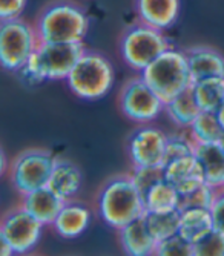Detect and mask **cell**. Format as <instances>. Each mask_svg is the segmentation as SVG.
Listing matches in <instances>:
<instances>
[{"mask_svg":"<svg viewBox=\"0 0 224 256\" xmlns=\"http://www.w3.org/2000/svg\"><path fill=\"white\" fill-rule=\"evenodd\" d=\"M84 51L83 42L40 43L18 74L26 84H38L44 80H66Z\"/></svg>","mask_w":224,"mask_h":256,"instance_id":"obj_1","label":"cell"},{"mask_svg":"<svg viewBox=\"0 0 224 256\" xmlns=\"http://www.w3.org/2000/svg\"><path fill=\"white\" fill-rule=\"evenodd\" d=\"M98 214L109 227L117 230L146 214L144 198L130 175L116 176L103 186Z\"/></svg>","mask_w":224,"mask_h":256,"instance_id":"obj_2","label":"cell"},{"mask_svg":"<svg viewBox=\"0 0 224 256\" xmlns=\"http://www.w3.org/2000/svg\"><path fill=\"white\" fill-rule=\"evenodd\" d=\"M36 28L42 43L83 42L89 30V18L76 4L54 2L42 11Z\"/></svg>","mask_w":224,"mask_h":256,"instance_id":"obj_3","label":"cell"},{"mask_svg":"<svg viewBox=\"0 0 224 256\" xmlns=\"http://www.w3.org/2000/svg\"><path fill=\"white\" fill-rule=\"evenodd\" d=\"M142 77L160 96L164 104L194 84L186 52L175 48H169L146 66L142 71Z\"/></svg>","mask_w":224,"mask_h":256,"instance_id":"obj_4","label":"cell"},{"mask_svg":"<svg viewBox=\"0 0 224 256\" xmlns=\"http://www.w3.org/2000/svg\"><path fill=\"white\" fill-rule=\"evenodd\" d=\"M71 92L82 100H100L114 84V68L110 62L94 51H84L66 78Z\"/></svg>","mask_w":224,"mask_h":256,"instance_id":"obj_5","label":"cell"},{"mask_svg":"<svg viewBox=\"0 0 224 256\" xmlns=\"http://www.w3.org/2000/svg\"><path fill=\"white\" fill-rule=\"evenodd\" d=\"M169 48H172V44L162 30L152 28L142 22L130 26L123 34L120 43V52L124 63L134 71L140 72Z\"/></svg>","mask_w":224,"mask_h":256,"instance_id":"obj_6","label":"cell"},{"mask_svg":"<svg viewBox=\"0 0 224 256\" xmlns=\"http://www.w3.org/2000/svg\"><path fill=\"white\" fill-rule=\"evenodd\" d=\"M36 26L22 18L4 20L0 26V60L6 71L18 72L40 46Z\"/></svg>","mask_w":224,"mask_h":256,"instance_id":"obj_7","label":"cell"},{"mask_svg":"<svg viewBox=\"0 0 224 256\" xmlns=\"http://www.w3.org/2000/svg\"><path fill=\"white\" fill-rule=\"evenodd\" d=\"M43 227L22 204L11 208L0 224V253L10 256L34 250L42 238Z\"/></svg>","mask_w":224,"mask_h":256,"instance_id":"obj_8","label":"cell"},{"mask_svg":"<svg viewBox=\"0 0 224 256\" xmlns=\"http://www.w3.org/2000/svg\"><path fill=\"white\" fill-rule=\"evenodd\" d=\"M57 158L43 149L22 152L11 164V182L20 195L48 186Z\"/></svg>","mask_w":224,"mask_h":256,"instance_id":"obj_9","label":"cell"},{"mask_svg":"<svg viewBox=\"0 0 224 256\" xmlns=\"http://www.w3.org/2000/svg\"><path fill=\"white\" fill-rule=\"evenodd\" d=\"M120 108L129 120L146 124L158 118L164 110V102L140 76L130 78L123 86L120 92Z\"/></svg>","mask_w":224,"mask_h":256,"instance_id":"obj_10","label":"cell"},{"mask_svg":"<svg viewBox=\"0 0 224 256\" xmlns=\"http://www.w3.org/2000/svg\"><path fill=\"white\" fill-rule=\"evenodd\" d=\"M169 135L155 126H143L132 134L128 143L134 168H156L164 164Z\"/></svg>","mask_w":224,"mask_h":256,"instance_id":"obj_11","label":"cell"},{"mask_svg":"<svg viewBox=\"0 0 224 256\" xmlns=\"http://www.w3.org/2000/svg\"><path fill=\"white\" fill-rule=\"evenodd\" d=\"M164 178L175 186L182 195H186L206 182V175L195 154L176 158L163 166Z\"/></svg>","mask_w":224,"mask_h":256,"instance_id":"obj_12","label":"cell"},{"mask_svg":"<svg viewBox=\"0 0 224 256\" xmlns=\"http://www.w3.org/2000/svg\"><path fill=\"white\" fill-rule=\"evenodd\" d=\"M182 0H136L138 20L152 28L166 31L180 16Z\"/></svg>","mask_w":224,"mask_h":256,"instance_id":"obj_13","label":"cell"},{"mask_svg":"<svg viewBox=\"0 0 224 256\" xmlns=\"http://www.w3.org/2000/svg\"><path fill=\"white\" fill-rule=\"evenodd\" d=\"M64 202L66 200L56 194L50 186L22 195V206L43 226H52Z\"/></svg>","mask_w":224,"mask_h":256,"instance_id":"obj_14","label":"cell"},{"mask_svg":"<svg viewBox=\"0 0 224 256\" xmlns=\"http://www.w3.org/2000/svg\"><path fill=\"white\" fill-rule=\"evenodd\" d=\"M192 82L224 77V56L209 46H194L184 51Z\"/></svg>","mask_w":224,"mask_h":256,"instance_id":"obj_15","label":"cell"},{"mask_svg":"<svg viewBox=\"0 0 224 256\" xmlns=\"http://www.w3.org/2000/svg\"><path fill=\"white\" fill-rule=\"evenodd\" d=\"M118 232H120V244L124 253L130 256L155 254L158 241L150 234L144 215L126 224Z\"/></svg>","mask_w":224,"mask_h":256,"instance_id":"obj_16","label":"cell"},{"mask_svg":"<svg viewBox=\"0 0 224 256\" xmlns=\"http://www.w3.org/2000/svg\"><path fill=\"white\" fill-rule=\"evenodd\" d=\"M91 222V210L78 202L66 201L56 221L52 222V228L56 234L66 240H74L83 235Z\"/></svg>","mask_w":224,"mask_h":256,"instance_id":"obj_17","label":"cell"},{"mask_svg":"<svg viewBox=\"0 0 224 256\" xmlns=\"http://www.w3.org/2000/svg\"><path fill=\"white\" fill-rule=\"evenodd\" d=\"M194 154L203 166L206 182L216 189L224 186V148L220 143H195Z\"/></svg>","mask_w":224,"mask_h":256,"instance_id":"obj_18","label":"cell"},{"mask_svg":"<svg viewBox=\"0 0 224 256\" xmlns=\"http://www.w3.org/2000/svg\"><path fill=\"white\" fill-rule=\"evenodd\" d=\"M48 186L63 200L70 201L82 188V172L72 161L57 158Z\"/></svg>","mask_w":224,"mask_h":256,"instance_id":"obj_19","label":"cell"},{"mask_svg":"<svg viewBox=\"0 0 224 256\" xmlns=\"http://www.w3.org/2000/svg\"><path fill=\"white\" fill-rule=\"evenodd\" d=\"M212 230H215V226H214L210 208H201V207L182 208V220H180V230H178V234L184 240H188L190 244H195L200 240H203Z\"/></svg>","mask_w":224,"mask_h":256,"instance_id":"obj_20","label":"cell"},{"mask_svg":"<svg viewBox=\"0 0 224 256\" xmlns=\"http://www.w3.org/2000/svg\"><path fill=\"white\" fill-rule=\"evenodd\" d=\"M164 110L168 114L169 120L176 128L188 130L201 112L192 86L183 90L182 94H178L176 97H174L170 102H168L164 104Z\"/></svg>","mask_w":224,"mask_h":256,"instance_id":"obj_21","label":"cell"},{"mask_svg":"<svg viewBox=\"0 0 224 256\" xmlns=\"http://www.w3.org/2000/svg\"><path fill=\"white\" fill-rule=\"evenodd\" d=\"M143 198L146 212H170L182 207V194L166 178L156 181Z\"/></svg>","mask_w":224,"mask_h":256,"instance_id":"obj_22","label":"cell"},{"mask_svg":"<svg viewBox=\"0 0 224 256\" xmlns=\"http://www.w3.org/2000/svg\"><path fill=\"white\" fill-rule=\"evenodd\" d=\"M192 89L201 110L218 112L224 103V77H212L195 82Z\"/></svg>","mask_w":224,"mask_h":256,"instance_id":"obj_23","label":"cell"},{"mask_svg":"<svg viewBox=\"0 0 224 256\" xmlns=\"http://www.w3.org/2000/svg\"><path fill=\"white\" fill-rule=\"evenodd\" d=\"M188 132L195 143H220L224 135V128L216 112L201 110Z\"/></svg>","mask_w":224,"mask_h":256,"instance_id":"obj_24","label":"cell"},{"mask_svg":"<svg viewBox=\"0 0 224 256\" xmlns=\"http://www.w3.org/2000/svg\"><path fill=\"white\" fill-rule=\"evenodd\" d=\"M144 218L150 234L160 242L178 234V230H180L182 210L178 208V210H170V212H146Z\"/></svg>","mask_w":224,"mask_h":256,"instance_id":"obj_25","label":"cell"},{"mask_svg":"<svg viewBox=\"0 0 224 256\" xmlns=\"http://www.w3.org/2000/svg\"><path fill=\"white\" fill-rule=\"evenodd\" d=\"M218 190L214 186H210L209 182H204L201 184L200 188H196L195 190L186 194V195H182V208H189V207H201V208H210L216 195H218Z\"/></svg>","mask_w":224,"mask_h":256,"instance_id":"obj_26","label":"cell"},{"mask_svg":"<svg viewBox=\"0 0 224 256\" xmlns=\"http://www.w3.org/2000/svg\"><path fill=\"white\" fill-rule=\"evenodd\" d=\"M155 254L160 256H194V244L184 240L180 234L172 235L156 244Z\"/></svg>","mask_w":224,"mask_h":256,"instance_id":"obj_27","label":"cell"},{"mask_svg":"<svg viewBox=\"0 0 224 256\" xmlns=\"http://www.w3.org/2000/svg\"><path fill=\"white\" fill-rule=\"evenodd\" d=\"M194 148H195V142L189 135V132H188V135H184V134L169 135L168 146H166V155H164V164H168V162L180 158V156L194 154Z\"/></svg>","mask_w":224,"mask_h":256,"instance_id":"obj_28","label":"cell"},{"mask_svg":"<svg viewBox=\"0 0 224 256\" xmlns=\"http://www.w3.org/2000/svg\"><path fill=\"white\" fill-rule=\"evenodd\" d=\"M194 256H224V234L212 230L194 244Z\"/></svg>","mask_w":224,"mask_h":256,"instance_id":"obj_29","label":"cell"},{"mask_svg":"<svg viewBox=\"0 0 224 256\" xmlns=\"http://www.w3.org/2000/svg\"><path fill=\"white\" fill-rule=\"evenodd\" d=\"M130 176H132L134 182L137 184V188L142 192V195H144L156 181H160L162 178H164V169H163V166L134 168Z\"/></svg>","mask_w":224,"mask_h":256,"instance_id":"obj_30","label":"cell"},{"mask_svg":"<svg viewBox=\"0 0 224 256\" xmlns=\"http://www.w3.org/2000/svg\"><path fill=\"white\" fill-rule=\"evenodd\" d=\"M28 0H0V18L4 20H12L20 18L26 8Z\"/></svg>","mask_w":224,"mask_h":256,"instance_id":"obj_31","label":"cell"},{"mask_svg":"<svg viewBox=\"0 0 224 256\" xmlns=\"http://www.w3.org/2000/svg\"><path fill=\"white\" fill-rule=\"evenodd\" d=\"M210 214L214 218L215 230L224 234V189L218 190V195L210 207Z\"/></svg>","mask_w":224,"mask_h":256,"instance_id":"obj_32","label":"cell"},{"mask_svg":"<svg viewBox=\"0 0 224 256\" xmlns=\"http://www.w3.org/2000/svg\"><path fill=\"white\" fill-rule=\"evenodd\" d=\"M218 118H220V122H221V124H222V128H224V103L221 104V108L218 109Z\"/></svg>","mask_w":224,"mask_h":256,"instance_id":"obj_33","label":"cell"},{"mask_svg":"<svg viewBox=\"0 0 224 256\" xmlns=\"http://www.w3.org/2000/svg\"><path fill=\"white\" fill-rule=\"evenodd\" d=\"M6 170V160H5V154L2 152V172Z\"/></svg>","mask_w":224,"mask_h":256,"instance_id":"obj_34","label":"cell"},{"mask_svg":"<svg viewBox=\"0 0 224 256\" xmlns=\"http://www.w3.org/2000/svg\"><path fill=\"white\" fill-rule=\"evenodd\" d=\"M220 144L224 148V135H222V136H221V140H220Z\"/></svg>","mask_w":224,"mask_h":256,"instance_id":"obj_35","label":"cell"},{"mask_svg":"<svg viewBox=\"0 0 224 256\" xmlns=\"http://www.w3.org/2000/svg\"><path fill=\"white\" fill-rule=\"evenodd\" d=\"M222 189H224V186H222Z\"/></svg>","mask_w":224,"mask_h":256,"instance_id":"obj_36","label":"cell"}]
</instances>
